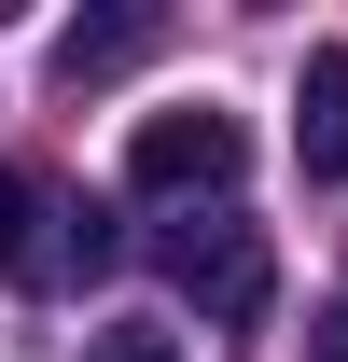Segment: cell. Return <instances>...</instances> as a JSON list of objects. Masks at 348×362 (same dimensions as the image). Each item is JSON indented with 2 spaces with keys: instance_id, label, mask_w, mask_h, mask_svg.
Wrapping results in <instances>:
<instances>
[{
  "instance_id": "obj_1",
  "label": "cell",
  "mask_w": 348,
  "mask_h": 362,
  "mask_svg": "<svg viewBox=\"0 0 348 362\" xmlns=\"http://www.w3.org/2000/svg\"><path fill=\"white\" fill-rule=\"evenodd\" d=\"M153 265H168V293H181L195 320H223V334H251V320L279 307V251H265V223H237V209L168 223V237H153Z\"/></svg>"
},
{
  "instance_id": "obj_2",
  "label": "cell",
  "mask_w": 348,
  "mask_h": 362,
  "mask_svg": "<svg viewBox=\"0 0 348 362\" xmlns=\"http://www.w3.org/2000/svg\"><path fill=\"white\" fill-rule=\"evenodd\" d=\"M237 153H251V139H237V112H209V98H195V112H139L126 181H139V195H223V181H237Z\"/></svg>"
},
{
  "instance_id": "obj_3",
  "label": "cell",
  "mask_w": 348,
  "mask_h": 362,
  "mask_svg": "<svg viewBox=\"0 0 348 362\" xmlns=\"http://www.w3.org/2000/svg\"><path fill=\"white\" fill-rule=\"evenodd\" d=\"M293 153H306V181H348V42L306 56V84H293Z\"/></svg>"
},
{
  "instance_id": "obj_4",
  "label": "cell",
  "mask_w": 348,
  "mask_h": 362,
  "mask_svg": "<svg viewBox=\"0 0 348 362\" xmlns=\"http://www.w3.org/2000/svg\"><path fill=\"white\" fill-rule=\"evenodd\" d=\"M153 42H168L153 14H84V28H56V84L84 98V84H112V70H139Z\"/></svg>"
},
{
  "instance_id": "obj_5",
  "label": "cell",
  "mask_w": 348,
  "mask_h": 362,
  "mask_svg": "<svg viewBox=\"0 0 348 362\" xmlns=\"http://www.w3.org/2000/svg\"><path fill=\"white\" fill-rule=\"evenodd\" d=\"M42 265L56 279H112V251H126V237H112V209H98V195H42Z\"/></svg>"
},
{
  "instance_id": "obj_6",
  "label": "cell",
  "mask_w": 348,
  "mask_h": 362,
  "mask_svg": "<svg viewBox=\"0 0 348 362\" xmlns=\"http://www.w3.org/2000/svg\"><path fill=\"white\" fill-rule=\"evenodd\" d=\"M14 265H42V181L0 168V279H14Z\"/></svg>"
},
{
  "instance_id": "obj_7",
  "label": "cell",
  "mask_w": 348,
  "mask_h": 362,
  "mask_svg": "<svg viewBox=\"0 0 348 362\" xmlns=\"http://www.w3.org/2000/svg\"><path fill=\"white\" fill-rule=\"evenodd\" d=\"M84 362H181L168 334H139V320H112V334H84Z\"/></svg>"
},
{
  "instance_id": "obj_8",
  "label": "cell",
  "mask_w": 348,
  "mask_h": 362,
  "mask_svg": "<svg viewBox=\"0 0 348 362\" xmlns=\"http://www.w3.org/2000/svg\"><path fill=\"white\" fill-rule=\"evenodd\" d=\"M306 362H348V307H320V320H306Z\"/></svg>"
}]
</instances>
